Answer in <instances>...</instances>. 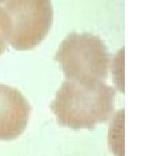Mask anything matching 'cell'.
I'll use <instances>...</instances> for the list:
<instances>
[{
  "label": "cell",
  "mask_w": 156,
  "mask_h": 156,
  "mask_svg": "<svg viewBox=\"0 0 156 156\" xmlns=\"http://www.w3.org/2000/svg\"><path fill=\"white\" fill-rule=\"evenodd\" d=\"M3 7L13 49L31 50L44 40L53 23L51 0H6Z\"/></svg>",
  "instance_id": "3"
},
{
  "label": "cell",
  "mask_w": 156,
  "mask_h": 156,
  "mask_svg": "<svg viewBox=\"0 0 156 156\" xmlns=\"http://www.w3.org/2000/svg\"><path fill=\"white\" fill-rule=\"evenodd\" d=\"M9 23L4 7L0 5V56L9 46Z\"/></svg>",
  "instance_id": "5"
},
{
  "label": "cell",
  "mask_w": 156,
  "mask_h": 156,
  "mask_svg": "<svg viewBox=\"0 0 156 156\" xmlns=\"http://www.w3.org/2000/svg\"><path fill=\"white\" fill-rule=\"evenodd\" d=\"M31 107L18 89L0 84V140L17 139L29 122Z\"/></svg>",
  "instance_id": "4"
},
{
  "label": "cell",
  "mask_w": 156,
  "mask_h": 156,
  "mask_svg": "<svg viewBox=\"0 0 156 156\" xmlns=\"http://www.w3.org/2000/svg\"><path fill=\"white\" fill-rule=\"evenodd\" d=\"M54 59L66 80L83 83H105L110 67V55L105 43L88 32L69 34Z\"/></svg>",
  "instance_id": "2"
},
{
  "label": "cell",
  "mask_w": 156,
  "mask_h": 156,
  "mask_svg": "<svg viewBox=\"0 0 156 156\" xmlns=\"http://www.w3.org/2000/svg\"><path fill=\"white\" fill-rule=\"evenodd\" d=\"M6 0H0V5H2V4H5V2Z\"/></svg>",
  "instance_id": "6"
},
{
  "label": "cell",
  "mask_w": 156,
  "mask_h": 156,
  "mask_svg": "<svg viewBox=\"0 0 156 156\" xmlns=\"http://www.w3.org/2000/svg\"><path fill=\"white\" fill-rule=\"evenodd\" d=\"M115 90L104 82L83 83L65 80L50 108L61 126L93 129L108 122L114 112Z\"/></svg>",
  "instance_id": "1"
}]
</instances>
